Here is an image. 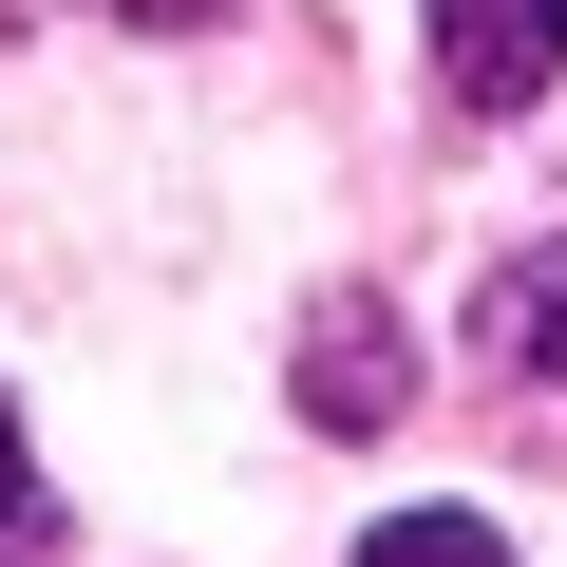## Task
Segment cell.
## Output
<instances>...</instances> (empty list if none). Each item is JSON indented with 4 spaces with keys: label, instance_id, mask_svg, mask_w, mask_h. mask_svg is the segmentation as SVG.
Returning <instances> with one entry per match:
<instances>
[{
    "label": "cell",
    "instance_id": "obj_1",
    "mask_svg": "<svg viewBox=\"0 0 567 567\" xmlns=\"http://www.w3.org/2000/svg\"><path fill=\"white\" fill-rule=\"evenodd\" d=\"M435 76H454L473 114H529V95L567 76V0H435Z\"/></svg>",
    "mask_w": 567,
    "mask_h": 567
},
{
    "label": "cell",
    "instance_id": "obj_2",
    "mask_svg": "<svg viewBox=\"0 0 567 567\" xmlns=\"http://www.w3.org/2000/svg\"><path fill=\"white\" fill-rule=\"evenodd\" d=\"M398 398H416V360H398V322H360V303H322V322H303V416H322V435H379Z\"/></svg>",
    "mask_w": 567,
    "mask_h": 567
},
{
    "label": "cell",
    "instance_id": "obj_3",
    "mask_svg": "<svg viewBox=\"0 0 567 567\" xmlns=\"http://www.w3.org/2000/svg\"><path fill=\"white\" fill-rule=\"evenodd\" d=\"M492 360H511V379H567V246H529V265L492 284Z\"/></svg>",
    "mask_w": 567,
    "mask_h": 567
},
{
    "label": "cell",
    "instance_id": "obj_4",
    "mask_svg": "<svg viewBox=\"0 0 567 567\" xmlns=\"http://www.w3.org/2000/svg\"><path fill=\"white\" fill-rule=\"evenodd\" d=\"M360 567H511V548H492V511H398Z\"/></svg>",
    "mask_w": 567,
    "mask_h": 567
},
{
    "label": "cell",
    "instance_id": "obj_5",
    "mask_svg": "<svg viewBox=\"0 0 567 567\" xmlns=\"http://www.w3.org/2000/svg\"><path fill=\"white\" fill-rule=\"evenodd\" d=\"M0 529H39V454H20V398H0Z\"/></svg>",
    "mask_w": 567,
    "mask_h": 567
},
{
    "label": "cell",
    "instance_id": "obj_6",
    "mask_svg": "<svg viewBox=\"0 0 567 567\" xmlns=\"http://www.w3.org/2000/svg\"><path fill=\"white\" fill-rule=\"evenodd\" d=\"M114 20H208V0H114Z\"/></svg>",
    "mask_w": 567,
    "mask_h": 567
}]
</instances>
